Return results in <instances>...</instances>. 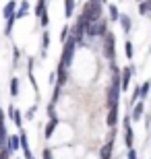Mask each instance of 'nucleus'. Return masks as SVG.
<instances>
[{
	"mask_svg": "<svg viewBox=\"0 0 151 159\" xmlns=\"http://www.w3.org/2000/svg\"><path fill=\"white\" fill-rule=\"evenodd\" d=\"M128 159H139V155H137V151H134L133 147L128 149Z\"/></svg>",
	"mask_w": 151,
	"mask_h": 159,
	"instance_id": "obj_25",
	"label": "nucleus"
},
{
	"mask_svg": "<svg viewBox=\"0 0 151 159\" xmlns=\"http://www.w3.org/2000/svg\"><path fill=\"white\" fill-rule=\"evenodd\" d=\"M56 126H58V118H56V116H52V118H50V122L46 124V128H44V136H46V139H52Z\"/></svg>",
	"mask_w": 151,
	"mask_h": 159,
	"instance_id": "obj_8",
	"label": "nucleus"
},
{
	"mask_svg": "<svg viewBox=\"0 0 151 159\" xmlns=\"http://www.w3.org/2000/svg\"><path fill=\"white\" fill-rule=\"evenodd\" d=\"M104 56L108 60H114V33H110V31H106L104 35Z\"/></svg>",
	"mask_w": 151,
	"mask_h": 159,
	"instance_id": "obj_3",
	"label": "nucleus"
},
{
	"mask_svg": "<svg viewBox=\"0 0 151 159\" xmlns=\"http://www.w3.org/2000/svg\"><path fill=\"white\" fill-rule=\"evenodd\" d=\"M149 87H151V83H149V81H145V83H143V85L139 87V97H141L143 101H145L147 93H149Z\"/></svg>",
	"mask_w": 151,
	"mask_h": 159,
	"instance_id": "obj_16",
	"label": "nucleus"
},
{
	"mask_svg": "<svg viewBox=\"0 0 151 159\" xmlns=\"http://www.w3.org/2000/svg\"><path fill=\"white\" fill-rule=\"evenodd\" d=\"M44 159H52V151L50 149H44Z\"/></svg>",
	"mask_w": 151,
	"mask_h": 159,
	"instance_id": "obj_28",
	"label": "nucleus"
},
{
	"mask_svg": "<svg viewBox=\"0 0 151 159\" xmlns=\"http://www.w3.org/2000/svg\"><path fill=\"white\" fill-rule=\"evenodd\" d=\"M118 17H120V12H118L116 4H110V19L114 21V23H118Z\"/></svg>",
	"mask_w": 151,
	"mask_h": 159,
	"instance_id": "obj_20",
	"label": "nucleus"
},
{
	"mask_svg": "<svg viewBox=\"0 0 151 159\" xmlns=\"http://www.w3.org/2000/svg\"><path fill=\"white\" fill-rule=\"evenodd\" d=\"M106 31H108V21L97 19V21H93V23H87V27H85V35L87 37H101Z\"/></svg>",
	"mask_w": 151,
	"mask_h": 159,
	"instance_id": "obj_1",
	"label": "nucleus"
},
{
	"mask_svg": "<svg viewBox=\"0 0 151 159\" xmlns=\"http://www.w3.org/2000/svg\"><path fill=\"white\" fill-rule=\"evenodd\" d=\"M11 95H12V97H17V95H19V79L17 77L11 79Z\"/></svg>",
	"mask_w": 151,
	"mask_h": 159,
	"instance_id": "obj_17",
	"label": "nucleus"
},
{
	"mask_svg": "<svg viewBox=\"0 0 151 159\" xmlns=\"http://www.w3.org/2000/svg\"><path fill=\"white\" fill-rule=\"evenodd\" d=\"M122 126H124V143H126V147L130 149V147H133V128H130V118H124Z\"/></svg>",
	"mask_w": 151,
	"mask_h": 159,
	"instance_id": "obj_5",
	"label": "nucleus"
},
{
	"mask_svg": "<svg viewBox=\"0 0 151 159\" xmlns=\"http://www.w3.org/2000/svg\"><path fill=\"white\" fill-rule=\"evenodd\" d=\"M124 52H126V58L128 60H133V43H130V41H126V43H124Z\"/></svg>",
	"mask_w": 151,
	"mask_h": 159,
	"instance_id": "obj_22",
	"label": "nucleus"
},
{
	"mask_svg": "<svg viewBox=\"0 0 151 159\" xmlns=\"http://www.w3.org/2000/svg\"><path fill=\"white\" fill-rule=\"evenodd\" d=\"M44 12H46V0H40L35 4V17H41Z\"/></svg>",
	"mask_w": 151,
	"mask_h": 159,
	"instance_id": "obj_18",
	"label": "nucleus"
},
{
	"mask_svg": "<svg viewBox=\"0 0 151 159\" xmlns=\"http://www.w3.org/2000/svg\"><path fill=\"white\" fill-rule=\"evenodd\" d=\"M143 112H145V101H134V107H133V116H130V120H141L143 118Z\"/></svg>",
	"mask_w": 151,
	"mask_h": 159,
	"instance_id": "obj_6",
	"label": "nucleus"
},
{
	"mask_svg": "<svg viewBox=\"0 0 151 159\" xmlns=\"http://www.w3.org/2000/svg\"><path fill=\"white\" fill-rule=\"evenodd\" d=\"M6 141H8V151H19V136H8V139H6Z\"/></svg>",
	"mask_w": 151,
	"mask_h": 159,
	"instance_id": "obj_15",
	"label": "nucleus"
},
{
	"mask_svg": "<svg viewBox=\"0 0 151 159\" xmlns=\"http://www.w3.org/2000/svg\"><path fill=\"white\" fill-rule=\"evenodd\" d=\"M48 23H50V19H48V15L44 12V15H41V27H48Z\"/></svg>",
	"mask_w": 151,
	"mask_h": 159,
	"instance_id": "obj_26",
	"label": "nucleus"
},
{
	"mask_svg": "<svg viewBox=\"0 0 151 159\" xmlns=\"http://www.w3.org/2000/svg\"><path fill=\"white\" fill-rule=\"evenodd\" d=\"M139 12L143 15V17H147V15H149V12H151V0H141Z\"/></svg>",
	"mask_w": 151,
	"mask_h": 159,
	"instance_id": "obj_14",
	"label": "nucleus"
},
{
	"mask_svg": "<svg viewBox=\"0 0 151 159\" xmlns=\"http://www.w3.org/2000/svg\"><path fill=\"white\" fill-rule=\"evenodd\" d=\"M75 0H64V15H66V19L73 17V12H75Z\"/></svg>",
	"mask_w": 151,
	"mask_h": 159,
	"instance_id": "obj_13",
	"label": "nucleus"
},
{
	"mask_svg": "<svg viewBox=\"0 0 151 159\" xmlns=\"http://www.w3.org/2000/svg\"><path fill=\"white\" fill-rule=\"evenodd\" d=\"M106 122H108L110 128H114L118 124V106H112L110 110H108V120H106Z\"/></svg>",
	"mask_w": 151,
	"mask_h": 159,
	"instance_id": "obj_9",
	"label": "nucleus"
},
{
	"mask_svg": "<svg viewBox=\"0 0 151 159\" xmlns=\"http://www.w3.org/2000/svg\"><path fill=\"white\" fill-rule=\"evenodd\" d=\"M12 52H15V56H12V58H15V62H17V60L21 58V52H19V48H15V50H12Z\"/></svg>",
	"mask_w": 151,
	"mask_h": 159,
	"instance_id": "obj_29",
	"label": "nucleus"
},
{
	"mask_svg": "<svg viewBox=\"0 0 151 159\" xmlns=\"http://www.w3.org/2000/svg\"><path fill=\"white\" fill-rule=\"evenodd\" d=\"M44 39H41V56H46V50H48V43H50V33H44Z\"/></svg>",
	"mask_w": 151,
	"mask_h": 159,
	"instance_id": "obj_19",
	"label": "nucleus"
},
{
	"mask_svg": "<svg viewBox=\"0 0 151 159\" xmlns=\"http://www.w3.org/2000/svg\"><path fill=\"white\" fill-rule=\"evenodd\" d=\"M133 75H134V66H133V64L126 66V68L122 70V75H120V91H126V89H128V85H130V79H133Z\"/></svg>",
	"mask_w": 151,
	"mask_h": 159,
	"instance_id": "obj_4",
	"label": "nucleus"
},
{
	"mask_svg": "<svg viewBox=\"0 0 151 159\" xmlns=\"http://www.w3.org/2000/svg\"><path fill=\"white\" fill-rule=\"evenodd\" d=\"M15 21H17L15 17H8V19H6V29H4V33H6V35H11V31H12V25H15Z\"/></svg>",
	"mask_w": 151,
	"mask_h": 159,
	"instance_id": "obj_21",
	"label": "nucleus"
},
{
	"mask_svg": "<svg viewBox=\"0 0 151 159\" xmlns=\"http://www.w3.org/2000/svg\"><path fill=\"white\" fill-rule=\"evenodd\" d=\"M35 110H37L35 106H31V107H29V112H27V118H29V120H31V118L35 116Z\"/></svg>",
	"mask_w": 151,
	"mask_h": 159,
	"instance_id": "obj_27",
	"label": "nucleus"
},
{
	"mask_svg": "<svg viewBox=\"0 0 151 159\" xmlns=\"http://www.w3.org/2000/svg\"><path fill=\"white\" fill-rule=\"evenodd\" d=\"M66 35H68V27L64 25V27H62V31H60V39H62V43L66 41Z\"/></svg>",
	"mask_w": 151,
	"mask_h": 159,
	"instance_id": "obj_24",
	"label": "nucleus"
},
{
	"mask_svg": "<svg viewBox=\"0 0 151 159\" xmlns=\"http://www.w3.org/2000/svg\"><path fill=\"white\" fill-rule=\"evenodd\" d=\"M8 157H11V151H8L6 147H2L0 149V159H8Z\"/></svg>",
	"mask_w": 151,
	"mask_h": 159,
	"instance_id": "obj_23",
	"label": "nucleus"
},
{
	"mask_svg": "<svg viewBox=\"0 0 151 159\" xmlns=\"http://www.w3.org/2000/svg\"><path fill=\"white\" fill-rule=\"evenodd\" d=\"M112 136H114V134H110L108 143L101 147V153H99V157H101V159H112V147H114V139H112Z\"/></svg>",
	"mask_w": 151,
	"mask_h": 159,
	"instance_id": "obj_7",
	"label": "nucleus"
},
{
	"mask_svg": "<svg viewBox=\"0 0 151 159\" xmlns=\"http://www.w3.org/2000/svg\"><path fill=\"white\" fill-rule=\"evenodd\" d=\"M75 48L77 43L73 41V37H68V41H64V50H62V58H60V64L64 68H68L73 64V58H75Z\"/></svg>",
	"mask_w": 151,
	"mask_h": 159,
	"instance_id": "obj_2",
	"label": "nucleus"
},
{
	"mask_svg": "<svg viewBox=\"0 0 151 159\" xmlns=\"http://www.w3.org/2000/svg\"><path fill=\"white\" fill-rule=\"evenodd\" d=\"M118 21H120V25H122V31H124V33H130V27H133V23H130V17H126V15H120V17H118Z\"/></svg>",
	"mask_w": 151,
	"mask_h": 159,
	"instance_id": "obj_11",
	"label": "nucleus"
},
{
	"mask_svg": "<svg viewBox=\"0 0 151 159\" xmlns=\"http://www.w3.org/2000/svg\"><path fill=\"white\" fill-rule=\"evenodd\" d=\"M15 8H17V2H15V0H11V2H6V4H4V8H2V15H4L6 19H8V17H12Z\"/></svg>",
	"mask_w": 151,
	"mask_h": 159,
	"instance_id": "obj_12",
	"label": "nucleus"
},
{
	"mask_svg": "<svg viewBox=\"0 0 151 159\" xmlns=\"http://www.w3.org/2000/svg\"><path fill=\"white\" fill-rule=\"evenodd\" d=\"M11 116H12V122H15V126H19V128H21V126H23V114L19 112L15 106H12V110H11Z\"/></svg>",
	"mask_w": 151,
	"mask_h": 159,
	"instance_id": "obj_10",
	"label": "nucleus"
}]
</instances>
